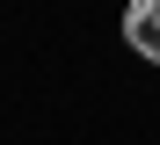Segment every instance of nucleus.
<instances>
[{
	"instance_id": "1",
	"label": "nucleus",
	"mask_w": 160,
	"mask_h": 145,
	"mask_svg": "<svg viewBox=\"0 0 160 145\" xmlns=\"http://www.w3.org/2000/svg\"><path fill=\"white\" fill-rule=\"evenodd\" d=\"M124 44L160 65V0H131V7H124Z\"/></svg>"
}]
</instances>
